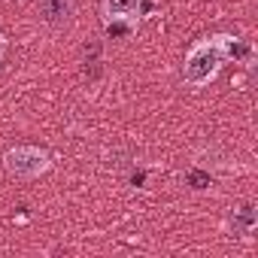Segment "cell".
<instances>
[{"label":"cell","mask_w":258,"mask_h":258,"mask_svg":"<svg viewBox=\"0 0 258 258\" xmlns=\"http://www.w3.org/2000/svg\"><path fill=\"white\" fill-rule=\"evenodd\" d=\"M231 34H210L188 46L182 61V82L188 88H207L219 79L222 67L231 61Z\"/></svg>","instance_id":"cell-1"},{"label":"cell","mask_w":258,"mask_h":258,"mask_svg":"<svg viewBox=\"0 0 258 258\" xmlns=\"http://www.w3.org/2000/svg\"><path fill=\"white\" fill-rule=\"evenodd\" d=\"M4 170L19 182H31L52 170V155L40 146H16L4 155Z\"/></svg>","instance_id":"cell-2"},{"label":"cell","mask_w":258,"mask_h":258,"mask_svg":"<svg viewBox=\"0 0 258 258\" xmlns=\"http://www.w3.org/2000/svg\"><path fill=\"white\" fill-rule=\"evenodd\" d=\"M37 13L46 25L64 28L76 16V0H37Z\"/></svg>","instance_id":"cell-3"},{"label":"cell","mask_w":258,"mask_h":258,"mask_svg":"<svg viewBox=\"0 0 258 258\" xmlns=\"http://www.w3.org/2000/svg\"><path fill=\"white\" fill-rule=\"evenodd\" d=\"M140 13V0H103V19L109 25L115 22H134Z\"/></svg>","instance_id":"cell-4"},{"label":"cell","mask_w":258,"mask_h":258,"mask_svg":"<svg viewBox=\"0 0 258 258\" xmlns=\"http://www.w3.org/2000/svg\"><path fill=\"white\" fill-rule=\"evenodd\" d=\"M255 228V210L246 204V207H240V210H234V231H240V234H249Z\"/></svg>","instance_id":"cell-5"},{"label":"cell","mask_w":258,"mask_h":258,"mask_svg":"<svg viewBox=\"0 0 258 258\" xmlns=\"http://www.w3.org/2000/svg\"><path fill=\"white\" fill-rule=\"evenodd\" d=\"M7 49H10V40H7V34H0V64L7 58Z\"/></svg>","instance_id":"cell-6"}]
</instances>
